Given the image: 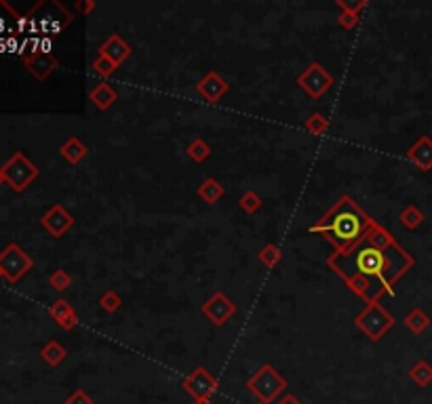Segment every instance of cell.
Masks as SVG:
<instances>
[{"mask_svg":"<svg viewBox=\"0 0 432 404\" xmlns=\"http://www.w3.org/2000/svg\"><path fill=\"white\" fill-rule=\"evenodd\" d=\"M32 268H34V259L19 244L11 242L0 251V276L7 278L9 282H19Z\"/></svg>","mask_w":432,"mask_h":404,"instance_id":"52a82bcc","label":"cell"},{"mask_svg":"<svg viewBox=\"0 0 432 404\" xmlns=\"http://www.w3.org/2000/svg\"><path fill=\"white\" fill-rule=\"evenodd\" d=\"M0 173H3L5 184L11 186L13 192H23L27 186H32V181L38 177L40 171L23 152H15L3 166H0Z\"/></svg>","mask_w":432,"mask_h":404,"instance_id":"8992f818","label":"cell"},{"mask_svg":"<svg viewBox=\"0 0 432 404\" xmlns=\"http://www.w3.org/2000/svg\"><path fill=\"white\" fill-rule=\"evenodd\" d=\"M405 327L413 333V335H424L430 327V316L422 310V307H413L407 316H405Z\"/></svg>","mask_w":432,"mask_h":404,"instance_id":"44dd1931","label":"cell"},{"mask_svg":"<svg viewBox=\"0 0 432 404\" xmlns=\"http://www.w3.org/2000/svg\"><path fill=\"white\" fill-rule=\"evenodd\" d=\"M398 219H400V223H403V227H407V229H418L422 223H424V213H422V209L420 207H416V205H407L405 209L400 211V215H398Z\"/></svg>","mask_w":432,"mask_h":404,"instance_id":"d4e9b609","label":"cell"},{"mask_svg":"<svg viewBox=\"0 0 432 404\" xmlns=\"http://www.w3.org/2000/svg\"><path fill=\"white\" fill-rule=\"evenodd\" d=\"M239 207H241L247 215H253V213H257L259 209H262V196H259L257 192H253V190H247V192L239 198Z\"/></svg>","mask_w":432,"mask_h":404,"instance_id":"83f0119b","label":"cell"},{"mask_svg":"<svg viewBox=\"0 0 432 404\" xmlns=\"http://www.w3.org/2000/svg\"><path fill=\"white\" fill-rule=\"evenodd\" d=\"M0 278H3V276H0Z\"/></svg>","mask_w":432,"mask_h":404,"instance_id":"ab89813d","label":"cell"},{"mask_svg":"<svg viewBox=\"0 0 432 404\" xmlns=\"http://www.w3.org/2000/svg\"><path fill=\"white\" fill-rule=\"evenodd\" d=\"M257 404H264V402H257Z\"/></svg>","mask_w":432,"mask_h":404,"instance_id":"f35d334b","label":"cell"},{"mask_svg":"<svg viewBox=\"0 0 432 404\" xmlns=\"http://www.w3.org/2000/svg\"><path fill=\"white\" fill-rule=\"evenodd\" d=\"M5 184V179H3V173H0V186H3Z\"/></svg>","mask_w":432,"mask_h":404,"instance_id":"74e56055","label":"cell"},{"mask_svg":"<svg viewBox=\"0 0 432 404\" xmlns=\"http://www.w3.org/2000/svg\"><path fill=\"white\" fill-rule=\"evenodd\" d=\"M66 356H68V352H66V348L62 343H57V341H49L45 348L40 350V358L49 364V366H60L64 360H66Z\"/></svg>","mask_w":432,"mask_h":404,"instance_id":"603a6c76","label":"cell"},{"mask_svg":"<svg viewBox=\"0 0 432 404\" xmlns=\"http://www.w3.org/2000/svg\"><path fill=\"white\" fill-rule=\"evenodd\" d=\"M373 225L376 219L367 215L352 196L344 194L319 221L310 225V234L323 236L333 247V253L344 255L363 242Z\"/></svg>","mask_w":432,"mask_h":404,"instance_id":"7a4b0ae2","label":"cell"},{"mask_svg":"<svg viewBox=\"0 0 432 404\" xmlns=\"http://www.w3.org/2000/svg\"><path fill=\"white\" fill-rule=\"evenodd\" d=\"M49 316L60 325L64 331H72L78 327V316L74 312V307L66 301V299H57L53 301V305L49 307Z\"/></svg>","mask_w":432,"mask_h":404,"instance_id":"e0dca14e","label":"cell"},{"mask_svg":"<svg viewBox=\"0 0 432 404\" xmlns=\"http://www.w3.org/2000/svg\"><path fill=\"white\" fill-rule=\"evenodd\" d=\"M194 404H213L211 400H205V402H194Z\"/></svg>","mask_w":432,"mask_h":404,"instance_id":"8d00e7d4","label":"cell"},{"mask_svg":"<svg viewBox=\"0 0 432 404\" xmlns=\"http://www.w3.org/2000/svg\"><path fill=\"white\" fill-rule=\"evenodd\" d=\"M89 101L99 112H106V110H110L114 103L119 101V93H117V89H114V86L108 80H104V82H99L97 86H93V89L89 91Z\"/></svg>","mask_w":432,"mask_h":404,"instance_id":"ac0fdd59","label":"cell"},{"mask_svg":"<svg viewBox=\"0 0 432 404\" xmlns=\"http://www.w3.org/2000/svg\"><path fill=\"white\" fill-rule=\"evenodd\" d=\"M74 13L66 9L57 0H43L34 5L25 15L19 19V34L38 36V38H51L55 40L68 25H72Z\"/></svg>","mask_w":432,"mask_h":404,"instance_id":"3957f363","label":"cell"},{"mask_svg":"<svg viewBox=\"0 0 432 404\" xmlns=\"http://www.w3.org/2000/svg\"><path fill=\"white\" fill-rule=\"evenodd\" d=\"M335 7H339V11L361 13L367 7V0H335Z\"/></svg>","mask_w":432,"mask_h":404,"instance_id":"d6a6232c","label":"cell"},{"mask_svg":"<svg viewBox=\"0 0 432 404\" xmlns=\"http://www.w3.org/2000/svg\"><path fill=\"white\" fill-rule=\"evenodd\" d=\"M196 194H198V198H200V200L207 202V205H215L217 200H221V198H224L226 188H224V186H221L215 177H207L203 184L198 186Z\"/></svg>","mask_w":432,"mask_h":404,"instance_id":"ffe728a7","label":"cell"},{"mask_svg":"<svg viewBox=\"0 0 432 404\" xmlns=\"http://www.w3.org/2000/svg\"><path fill=\"white\" fill-rule=\"evenodd\" d=\"M60 154H62V158H64L66 162L78 164L82 158H86V154H89V148H86L78 137H70V139H66V141L62 143Z\"/></svg>","mask_w":432,"mask_h":404,"instance_id":"d6986e66","label":"cell"},{"mask_svg":"<svg viewBox=\"0 0 432 404\" xmlns=\"http://www.w3.org/2000/svg\"><path fill=\"white\" fill-rule=\"evenodd\" d=\"M21 15L5 0H0V53H9V40L19 34Z\"/></svg>","mask_w":432,"mask_h":404,"instance_id":"8fae6325","label":"cell"},{"mask_svg":"<svg viewBox=\"0 0 432 404\" xmlns=\"http://www.w3.org/2000/svg\"><path fill=\"white\" fill-rule=\"evenodd\" d=\"M409 379L420 386V388H428L432 383V364L424 358H420L411 368H409Z\"/></svg>","mask_w":432,"mask_h":404,"instance_id":"7402d4cb","label":"cell"},{"mask_svg":"<svg viewBox=\"0 0 432 404\" xmlns=\"http://www.w3.org/2000/svg\"><path fill=\"white\" fill-rule=\"evenodd\" d=\"M49 284L55 288L57 293H64L66 288H70V284H72V276H70L66 270H55V272L49 276Z\"/></svg>","mask_w":432,"mask_h":404,"instance_id":"4dcf8cb0","label":"cell"},{"mask_svg":"<svg viewBox=\"0 0 432 404\" xmlns=\"http://www.w3.org/2000/svg\"><path fill=\"white\" fill-rule=\"evenodd\" d=\"M405 158L420 171H432V139L422 135L413 146L405 152Z\"/></svg>","mask_w":432,"mask_h":404,"instance_id":"2e32d148","label":"cell"},{"mask_svg":"<svg viewBox=\"0 0 432 404\" xmlns=\"http://www.w3.org/2000/svg\"><path fill=\"white\" fill-rule=\"evenodd\" d=\"M119 68L114 66L108 57H104V55H97L95 57V62H93V72L99 76V78H104V80H108L110 76H114V72H117Z\"/></svg>","mask_w":432,"mask_h":404,"instance_id":"f546056e","label":"cell"},{"mask_svg":"<svg viewBox=\"0 0 432 404\" xmlns=\"http://www.w3.org/2000/svg\"><path fill=\"white\" fill-rule=\"evenodd\" d=\"M257 259L262 262L264 268L272 270V268H276L283 262V253H280V249L274 242H268V244L262 247V251L257 253Z\"/></svg>","mask_w":432,"mask_h":404,"instance_id":"cb8c5ba5","label":"cell"},{"mask_svg":"<svg viewBox=\"0 0 432 404\" xmlns=\"http://www.w3.org/2000/svg\"><path fill=\"white\" fill-rule=\"evenodd\" d=\"M186 154L194 160V162H205L209 156H211V146L205 141V139H200V137H196V139H192L190 141V146L186 148Z\"/></svg>","mask_w":432,"mask_h":404,"instance_id":"484cf974","label":"cell"},{"mask_svg":"<svg viewBox=\"0 0 432 404\" xmlns=\"http://www.w3.org/2000/svg\"><path fill=\"white\" fill-rule=\"evenodd\" d=\"M304 129H306L310 135L321 137V135H325V133L329 131V118H325L323 114H319V112H314V114H310V116L306 118Z\"/></svg>","mask_w":432,"mask_h":404,"instance_id":"4316f807","label":"cell"},{"mask_svg":"<svg viewBox=\"0 0 432 404\" xmlns=\"http://www.w3.org/2000/svg\"><path fill=\"white\" fill-rule=\"evenodd\" d=\"M40 225L47 229V232L53 236V238H62L68 229L74 225V217L70 211H66L62 205H53L40 219Z\"/></svg>","mask_w":432,"mask_h":404,"instance_id":"7c38bea8","label":"cell"},{"mask_svg":"<svg viewBox=\"0 0 432 404\" xmlns=\"http://www.w3.org/2000/svg\"><path fill=\"white\" fill-rule=\"evenodd\" d=\"M121 305H123V299H121V295L114 291V288H108L106 293H101V297H99V307L104 310V312H108V314H114V312H119L121 310Z\"/></svg>","mask_w":432,"mask_h":404,"instance_id":"f1b7e54d","label":"cell"},{"mask_svg":"<svg viewBox=\"0 0 432 404\" xmlns=\"http://www.w3.org/2000/svg\"><path fill=\"white\" fill-rule=\"evenodd\" d=\"M361 17L359 13H350V11H339L337 15V23L344 27V30H355V27L359 25Z\"/></svg>","mask_w":432,"mask_h":404,"instance_id":"1f68e13d","label":"cell"},{"mask_svg":"<svg viewBox=\"0 0 432 404\" xmlns=\"http://www.w3.org/2000/svg\"><path fill=\"white\" fill-rule=\"evenodd\" d=\"M99 55L108 57V60L114 64V66H123L129 55H131V47L125 42V38L121 34H110L101 45H99Z\"/></svg>","mask_w":432,"mask_h":404,"instance_id":"9a60e30c","label":"cell"},{"mask_svg":"<svg viewBox=\"0 0 432 404\" xmlns=\"http://www.w3.org/2000/svg\"><path fill=\"white\" fill-rule=\"evenodd\" d=\"M182 388L186 394H190L194 398V402H205V400H211L213 394H217L219 381L205 366H196L182 381Z\"/></svg>","mask_w":432,"mask_h":404,"instance_id":"9c48e42d","label":"cell"},{"mask_svg":"<svg viewBox=\"0 0 432 404\" xmlns=\"http://www.w3.org/2000/svg\"><path fill=\"white\" fill-rule=\"evenodd\" d=\"M285 388H287V379L272 364H262L247 379V390L257 398V402H264V404L276 402L278 396L285 392Z\"/></svg>","mask_w":432,"mask_h":404,"instance_id":"277c9868","label":"cell"},{"mask_svg":"<svg viewBox=\"0 0 432 404\" xmlns=\"http://www.w3.org/2000/svg\"><path fill=\"white\" fill-rule=\"evenodd\" d=\"M355 325L371 341H380L396 325V320L380 301H373V303H367L365 310L357 314Z\"/></svg>","mask_w":432,"mask_h":404,"instance_id":"5b68a950","label":"cell"},{"mask_svg":"<svg viewBox=\"0 0 432 404\" xmlns=\"http://www.w3.org/2000/svg\"><path fill=\"white\" fill-rule=\"evenodd\" d=\"M228 89H230L228 80H226L221 74L213 72V70L207 72L203 78H200V80L196 82V91H198V95L203 97L207 103H217V101H221L224 95L228 93Z\"/></svg>","mask_w":432,"mask_h":404,"instance_id":"4fadbf2b","label":"cell"},{"mask_svg":"<svg viewBox=\"0 0 432 404\" xmlns=\"http://www.w3.org/2000/svg\"><path fill=\"white\" fill-rule=\"evenodd\" d=\"M95 9H97V3H95V0H76V3H74V11L80 13L82 17L91 15Z\"/></svg>","mask_w":432,"mask_h":404,"instance_id":"e575fe53","label":"cell"},{"mask_svg":"<svg viewBox=\"0 0 432 404\" xmlns=\"http://www.w3.org/2000/svg\"><path fill=\"white\" fill-rule=\"evenodd\" d=\"M276 404H302L293 394H285V396H280L278 400H276Z\"/></svg>","mask_w":432,"mask_h":404,"instance_id":"d590c367","label":"cell"},{"mask_svg":"<svg viewBox=\"0 0 432 404\" xmlns=\"http://www.w3.org/2000/svg\"><path fill=\"white\" fill-rule=\"evenodd\" d=\"M298 86L300 89L312 97V99H321L331 86H333V76L325 70V66H321L319 62L310 64L300 76H298Z\"/></svg>","mask_w":432,"mask_h":404,"instance_id":"ba28073f","label":"cell"},{"mask_svg":"<svg viewBox=\"0 0 432 404\" xmlns=\"http://www.w3.org/2000/svg\"><path fill=\"white\" fill-rule=\"evenodd\" d=\"M413 266V255L403 249L378 221L352 251L344 255L331 253L327 257V268L335 272L363 303L380 301L384 295L392 297L396 282Z\"/></svg>","mask_w":432,"mask_h":404,"instance_id":"6da1fadb","label":"cell"},{"mask_svg":"<svg viewBox=\"0 0 432 404\" xmlns=\"http://www.w3.org/2000/svg\"><path fill=\"white\" fill-rule=\"evenodd\" d=\"M203 314L211 320L215 327H226L230 318L237 314V303L230 299L224 291H215L205 303H203Z\"/></svg>","mask_w":432,"mask_h":404,"instance_id":"30bf717a","label":"cell"},{"mask_svg":"<svg viewBox=\"0 0 432 404\" xmlns=\"http://www.w3.org/2000/svg\"><path fill=\"white\" fill-rule=\"evenodd\" d=\"M23 66L36 80H47L53 72L60 70V60L53 53H36L23 60Z\"/></svg>","mask_w":432,"mask_h":404,"instance_id":"5bb4252c","label":"cell"},{"mask_svg":"<svg viewBox=\"0 0 432 404\" xmlns=\"http://www.w3.org/2000/svg\"><path fill=\"white\" fill-rule=\"evenodd\" d=\"M64 404H95L93 402V398L86 394L84 390H74L68 398H66V402Z\"/></svg>","mask_w":432,"mask_h":404,"instance_id":"836d02e7","label":"cell"}]
</instances>
